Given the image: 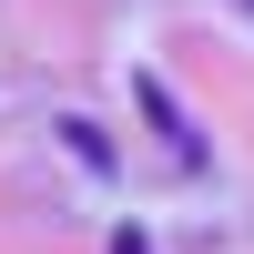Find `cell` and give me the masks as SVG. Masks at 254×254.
Instances as JSON below:
<instances>
[{"instance_id": "obj_3", "label": "cell", "mask_w": 254, "mask_h": 254, "mask_svg": "<svg viewBox=\"0 0 254 254\" xmlns=\"http://www.w3.org/2000/svg\"><path fill=\"white\" fill-rule=\"evenodd\" d=\"M244 20H254V0H244Z\"/></svg>"}, {"instance_id": "obj_2", "label": "cell", "mask_w": 254, "mask_h": 254, "mask_svg": "<svg viewBox=\"0 0 254 254\" xmlns=\"http://www.w3.org/2000/svg\"><path fill=\"white\" fill-rule=\"evenodd\" d=\"M112 254H153V234H142V224H122V234H112Z\"/></svg>"}, {"instance_id": "obj_1", "label": "cell", "mask_w": 254, "mask_h": 254, "mask_svg": "<svg viewBox=\"0 0 254 254\" xmlns=\"http://www.w3.org/2000/svg\"><path fill=\"white\" fill-rule=\"evenodd\" d=\"M61 153H71L81 173H112V132H102V122H81V112H61Z\"/></svg>"}]
</instances>
